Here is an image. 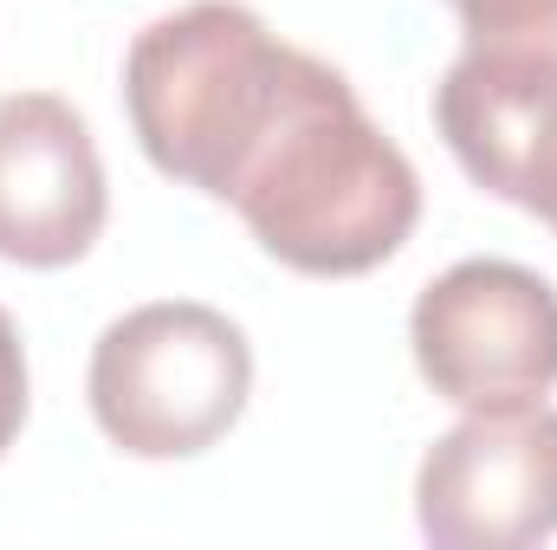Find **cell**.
Wrapping results in <instances>:
<instances>
[{"label": "cell", "instance_id": "obj_7", "mask_svg": "<svg viewBox=\"0 0 557 550\" xmlns=\"http://www.w3.org/2000/svg\"><path fill=\"white\" fill-rule=\"evenodd\" d=\"M434 130L486 195L557 234V59L460 52L434 85Z\"/></svg>", "mask_w": 557, "mask_h": 550}, {"label": "cell", "instance_id": "obj_6", "mask_svg": "<svg viewBox=\"0 0 557 550\" xmlns=\"http://www.w3.org/2000/svg\"><path fill=\"white\" fill-rule=\"evenodd\" d=\"M111 214L91 124L52 91L0 98V260L52 273L98 247Z\"/></svg>", "mask_w": 557, "mask_h": 550}, {"label": "cell", "instance_id": "obj_4", "mask_svg": "<svg viewBox=\"0 0 557 550\" xmlns=\"http://www.w3.org/2000/svg\"><path fill=\"white\" fill-rule=\"evenodd\" d=\"M421 383L467 414L525 409L557 389V285L519 260H460L409 311Z\"/></svg>", "mask_w": 557, "mask_h": 550}, {"label": "cell", "instance_id": "obj_2", "mask_svg": "<svg viewBox=\"0 0 557 550\" xmlns=\"http://www.w3.org/2000/svg\"><path fill=\"white\" fill-rule=\"evenodd\" d=\"M292 46L240 0H195L149 20L124 52V104L143 155L221 201L227 168L260 130Z\"/></svg>", "mask_w": 557, "mask_h": 550}, {"label": "cell", "instance_id": "obj_9", "mask_svg": "<svg viewBox=\"0 0 557 550\" xmlns=\"http://www.w3.org/2000/svg\"><path fill=\"white\" fill-rule=\"evenodd\" d=\"M20 427H26V350H20L13 317L0 311V460L20 440Z\"/></svg>", "mask_w": 557, "mask_h": 550}, {"label": "cell", "instance_id": "obj_3", "mask_svg": "<svg viewBox=\"0 0 557 550\" xmlns=\"http://www.w3.org/2000/svg\"><path fill=\"white\" fill-rule=\"evenodd\" d=\"M91 421L131 460L208 453L253 396L247 330L195 298H156L104 324L91 350Z\"/></svg>", "mask_w": 557, "mask_h": 550}, {"label": "cell", "instance_id": "obj_5", "mask_svg": "<svg viewBox=\"0 0 557 550\" xmlns=\"http://www.w3.org/2000/svg\"><path fill=\"white\" fill-rule=\"evenodd\" d=\"M434 550H532L557 538V409H486L447 427L416 473Z\"/></svg>", "mask_w": 557, "mask_h": 550}, {"label": "cell", "instance_id": "obj_1", "mask_svg": "<svg viewBox=\"0 0 557 550\" xmlns=\"http://www.w3.org/2000/svg\"><path fill=\"white\" fill-rule=\"evenodd\" d=\"M221 201L278 266L357 278L383 266L421 221L416 162L383 137L337 65L292 46L278 91L221 182Z\"/></svg>", "mask_w": 557, "mask_h": 550}, {"label": "cell", "instance_id": "obj_8", "mask_svg": "<svg viewBox=\"0 0 557 550\" xmlns=\"http://www.w3.org/2000/svg\"><path fill=\"white\" fill-rule=\"evenodd\" d=\"M460 13L467 52L557 59V0H447Z\"/></svg>", "mask_w": 557, "mask_h": 550}]
</instances>
